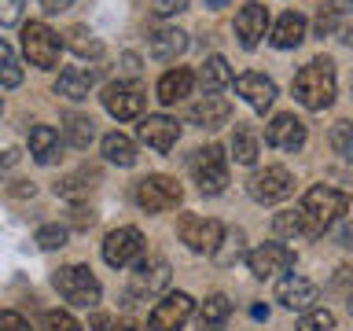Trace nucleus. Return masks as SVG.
Here are the masks:
<instances>
[{
	"label": "nucleus",
	"instance_id": "1",
	"mask_svg": "<svg viewBox=\"0 0 353 331\" xmlns=\"http://www.w3.org/2000/svg\"><path fill=\"white\" fill-rule=\"evenodd\" d=\"M335 63L327 59V55H320V59H309L302 70L294 74V99L302 103L305 110H324L331 107V99H335Z\"/></svg>",
	"mask_w": 353,
	"mask_h": 331
},
{
	"label": "nucleus",
	"instance_id": "2",
	"mask_svg": "<svg viewBox=\"0 0 353 331\" xmlns=\"http://www.w3.org/2000/svg\"><path fill=\"white\" fill-rule=\"evenodd\" d=\"M350 199L331 184H313L302 199V214H305V228L309 236H324V232L335 225V221L346 214Z\"/></svg>",
	"mask_w": 353,
	"mask_h": 331
},
{
	"label": "nucleus",
	"instance_id": "3",
	"mask_svg": "<svg viewBox=\"0 0 353 331\" xmlns=\"http://www.w3.org/2000/svg\"><path fill=\"white\" fill-rule=\"evenodd\" d=\"M132 199H137V206L143 214H165V210H176L181 206V184L173 181V177L165 173H151V177H140L137 188H132Z\"/></svg>",
	"mask_w": 353,
	"mask_h": 331
},
{
	"label": "nucleus",
	"instance_id": "4",
	"mask_svg": "<svg viewBox=\"0 0 353 331\" xmlns=\"http://www.w3.org/2000/svg\"><path fill=\"white\" fill-rule=\"evenodd\" d=\"M55 291H59L70 305H81V309H92L99 302V294H103V287H99V280L92 276V269L88 265H66V269H59L52 276Z\"/></svg>",
	"mask_w": 353,
	"mask_h": 331
},
{
	"label": "nucleus",
	"instance_id": "5",
	"mask_svg": "<svg viewBox=\"0 0 353 331\" xmlns=\"http://www.w3.org/2000/svg\"><path fill=\"white\" fill-rule=\"evenodd\" d=\"M188 170H192L195 184L203 195H221L228 184V162H225V151H221V143H206V148H199L192 154V162H188Z\"/></svg>",
	"mask_w": 353,
	"mask_h": 331
},
{
	"label": "nucleus",
	"instance_id": "6",
	"mask_svg": "<svg viewBox=\"0 0 353 331\" xmlns=\"http://www.w3.org/2000/svg\"><path fill=\"white\" fill-rule=\"evenodd\" d=\"M176 236H181V243H188V250H195V254H217L221 243H225V228H221V221H214V217L181 214Z\"/></svg>",
	"mask_w": 353,
	"mask_h": 331
},
{
	"label": "nucleus",
	"instance_id": "7",
	"mask_svg": "<svg viewBox=\"0 0 353 331\" xmlns=\"http://www.w3.org/2000/svg\"><path fill=\"white\" fill-rule=\"evenodd\" d=\"M22 52H26V59L33 66L52 70L59 63V33L48 30L44 22H26L22 26Z\"/></svg>",
	"mask_w": 353,
	"mask_h": 331
},
{
	"label": "nucleus",
	"instance_id": "8",
	"mask_svg": "<svg viewBox=\"0 0 353 331\" xmlns=\"http://www.w3.org/2000/svg\"><path fill=\"white\" fill-rule=\"evenodd\" d=\"M143 258V236H140V228H114V232H107V239H103V261L110 265V269H129V265H137Z\"/></svg>",
	"mask_w": 353,
	"mask_h": 331
},
{
	"label": "nucleus",
	"instance_id": "9",
	"mask_svg": "<svg viewBox=\"0 0 353 331\" xmlns=\"http://www.w3.org/2000/svg\"><path fill=\"white\" fill-rule=\"evenodd\" d=\"M247 192L254 203H280V199H287L294 192V177L291 170H283V166H265V170H258L247 181Z\"/></svg>",
	"mask_w": 353,
	"mask_h": 331
},
{
	"label": "nucleus",
	"instance_id": "10",
	"mask_svg": "<svg viewBox=\"0 0 353 331\" xmlns=\"http://www.w3.org/2000/svg\"><path fill=\"white\" fill-rule=\"evenodd\" d=\"M195 313V302H192V294H184V291H170L162 298L159 305L151 309V331H181L188 320H192Z\"/></svg>",
	"mask_w": 353,
	"mask_h": 331
},
{
	"label": "nucleus",
	"instance_id": "11",
	"mask_svg": "<svg viewBox=\"0 0 353 331\" xmlns=\"http://www.w3.org/2000/svg\"><path fill=\"white\" fill-rule=\"evenodd\" d=\"M276 302L294 309V313H309V309H316V302H320V287L302 272H287L283 280L276 283Z\"/></svg>",
	"mask_w": 353,
	"mask_h": 331
},
{
	"label": "nucleus",
	"instance_id": "12",
	"mask_svg": "<svg viewBox=\"0 0 353 331\" xmlns=\"http://www.w3.org/2000/svg\"><path fill=\"white\" fill-rule=\"evenodd\" d=\"M247 265L258 280H269V276H280L294 265V250L283 247V243H261L247 254Z\"/></svg>",
	"mask_w": 353,
	"mask_h": 331
},
{
	"label": "nucleus",
	"instance_id": "13",
	"mask_svg": "<svg viewBox=\"0 0 353 331\" xmlns=\"http://www.w3.org/2000/svg\"><path fill=\"white\" fill-rule=\"evenodd\" d=\"M103 107L107 114H114L118 121H129V118H140L143 110V88L137 81H114L103 88Z\"/></svg>",
	"mask_w": 353,
	"mask_h": 331
},
{
	"label": "nucleus",
	"instance_id": "14",
	"mask_svg": "<svg viewBox=\"0 0 353 331\" xmlns=\"http://www.w3.org/2000/svg\"><path fill=\"white\" fill-rule=\"evenodd\" d=\"M170 287V265L162 258H148V261H137V272H132V283H129V298H151Z\"/></svg>",
	"mask_w": 353,
	"mask_h": 331
},
{
	"label": "nucleus",
	"instance_id": "15",
	"mask_svg": "<svg viewBox=\"0 0 353 331\" xmlns=\"http://www.w3.org/2000/svg\"><path fill=\"white\" fill-rule=\"evenodd\" d=\"M140 140L148 143L151 151L165 154V151L176 148V140H181V126H176L170 114H148L140 121Z\"/></svg>",
	"mask_w": 353,
	"mask_h": 331
},
{
	"label": "nucleus",
	"instance_id": "16",
	"mask_svg": "<svg viewBox=\"0 0 353 331\" xmlns=\"http://www.w3.org/2000/svg\"><path fill=\"white\" fill-rule=\"evenodd\" d=\"M305 121L302 118H294V114H276L269 121V129H265V140L272 143V148H280V151H298L305 143Z\"/></svg>",
	"mask_w": 353,
	"mask_h": 331
},
{
	"label": "nucleus",
	"instance_id": "17",
	"mask_svg": "<svg viewBox=\"0 0 353 331\" xmlns=\"http://www.w3.org/2000/svg\"><path fill=\"white\" fill-rule=\"evenodd\" d=\"M269 33V11H265L261 4H247L236 15V37L243 48H258L261 37Z\"/></svg>",
	"mask_w": 353,
	"mask_h": 331
},
{
	"label": "nucleus",
	"instance_id": "18",
	"mask_svg": "<svg viewBox=\"0 0 353 331\" xmlns=\"http://www.w3.org/2000/svg\"><path fill=\"white\" fill-rule=\"evenodd\" d=\"M236 92L247 99V103L254 110H269L272 107V99H276V81L272 77H265V74H239L236 77Z\"/></svg>",
	"mask_w": 353,
	"mask_h": 331
},
{
	"label": "nucleus",
	"instance_id": "19",
	"mask_svg": "<svg viewBox=\"0 0 353 331\" xmlns=\"http://www.w3.org/2000/svg\"><path fill=\"white\" fill-rule=\"evenodd\" d=\"M188 118H192L199 129H221V126H225V121L232 118V107H228V99H225V96L206 92L203 99H199V103H192Z\"/></svg>",
	"mask_w": 353,
	"mask_h": 331
},
{
	"label": "nucleus",
	"instance_id": "20",
	"mask_svg": "<svg viewBox=\"0 0 353 331\" xmlns=\"http://www.w3.org/2000/svg\"><path fill=\"white\" fill-rule=\"evenodd\" d=\"M184 48H188V33L176 30V26H159V30L148 33V52L154 55V59H162V63L184 55Z\"/></svg>",
	"mask_w": 353,
	"mask_h": 331
},
{
	"label": "nucleus",
	"instance_id": "21",
	"mask_svg": "<svg viewBox=\"0 0 353 331\" xmlns=\"http://www.w3.org/2000/svg\"><path fill=\"white\" fill-rule=\"evenodd\" d=\"M96 85V70H88V66H66L59 74V81H55V96H66V99H88Z\"/></svg>",
	"mask_w": 353,
	"mask_h": 331
},
{
	"label": "nucleus",
	"instance_id": "22",
	"mask_svg": "<svg viewBox=\"0 0 353 331\" xmlns=\"http://www.w3.org/2000/svg\"><path fill=\"white\" fill-rule=\"evenodd\" d=\"M195 88V74L188 70V66H176V70H165L159 77V99L162 103H176V99L192 96Z\"/></svg>",
	"mask_w": 353,
	"mask_h": 331
},
{
	"label": "nucleus",
	"instance_id": "23",
	"mask_svg": "<svg viewBox=\"0 0 353 331\" xmlns=\"http://www.w3.org/2000/svg\"><path fill=\"white\" fill-rule=\"evenodd\" d=\"M269 41L276 44V48H298V44L305 41V19L298 15V11H287V15H280V22L272 26Z\"/></svg>",
	"mask_w": 353,
	"mask_h": 331
},
{
	"label": "nucleus",
	"instance_id": "24",
	"mask_svg": "<svg viewBox=\"0 0 353 331\" xmlns=\"http://www.w3.org/2000/svg\"><path fill=\"white\" fill-rule=\"evenodd\" d=\"M30 154L41 166H52L55 159H59V132H55L52 126H33L30 129Z\"/></svg>",
	"mask_w": 353,
	"mask_h": 331
},
{
	"label": "nucleus",
	"instance_id": "25",
	"mask_svg": "<svg viewBox=\"0 0 353 331\" xmlns=\"http://www.w3.org/2000/svg\"><path fill=\"white\" fill-rule=\"evenodd\" d=\"M232 317V302L225 294H210L203 305H199V331H221Z\"/></svg>",
	"mask_w": 353,
	"mask_h": 331
},
{
	"label": "nucleus",
	"instance_id": "26",
	"mask_svg": "<svg viewBox=\"0 0 353 331\" xmlns=\"http://www.w3.org/2000/svg\"><path fill=\"white\" fill-rule=\"evenodd\" d=\"M236 77H232L228 63L221 59V55H210V59L203 63V70H199V85L206 88V92H221V88H228Z\"/></svg>",
	"mask_w": 353,
	"mask_h": 331
},
{
	"label": "nucleus",
	"instance_id": "27",
	"mask_svg": "<svg viewBox=\"0 0 353 331\" xmlns=\"http://www.w3.org/2000/svg\"><path fill=\"white\" fill-rule=\"evenodd\" d=\"M103 159L114 166H132L137 162V143H132L125 132H107L103 137Z\"/></svg>",
	"mask_w": 353,
	"mask_h": 331
},
{
	"label": "nucleus",
	"instance_id": "28",
	"mask_svg": "<svg viewBox=\"0 0 353 331\" xmlns=\"http://www.w3.org/2000/svg\"><path fill=\"white\" fill-rule=\"evenodd\" d=\"M63 121H66V126H63L66 143H70V148H77V151H85L88 143H92V137H96L92 118H85V114H66Z\"/></svg>",
	"mask_w": 353,
	"mask_h": 331
},
{
	"label": "nucleus",
	"instance_id": "29",
	"mask_svg": "<svg viewBox=\"0 0 353 331\" xmlns=\"http://www.w3.org/2000/svg\"><path fill=\"white\" fill-rule=\"evenodd\" d=\"M232 159H236L239 166L258 162V137H254L247 126H236V132H232Z\"/></svg>",
	"mask_w": 353,
	"mask_h": 331
},
{
	"label": "nucleus",
	"instance_id": "30",
	"mask_svg": "<svg viewBox=\"0 0 353 331\" xmlns=\"http://www.w3.org/2000/svg\"><path fill=\"white\" fill-rule=\"evenodd\" d=\"M272 232H276V236H287V239H294V236H309L302 206H298V210H283V214H276Z\"/></svg>",
	"mask_w": 353,
	"mask_h": 331
},
{
	"label": "nucleus",
	"instance_id": "31",
	"mask_svg": "<svg viewBox=\"0 0 353 331\" xmlns=\"http://www.w3.org/2000/svg\"><path fill=\"white\" fill-rule=\"evenodd\" d=\"M0 85L4 88H15L22 85V66H19V55L8 41H0Z\"/></svg>",
	"mask_w": 353,
	"mask_h": 331
},
{
	"label": "nucleus",
	"instance_id": "32",
	"mask_svg": "<svg viewBox=\"0 0 353 331\" xmlns=\"http://www.w3.org/2000/svg\"><path fill=\"white\" fill-rule=\"evenodd\" d=\"M66 37H70L66 44H70V48H74L77 55H81V59H99V55H103V44H99V41L92 37V33L85 30V26H74L70 33H66Z\"/></svg>",
	"mask_w": 353,
	"mask_h": 331
},
{
	"label": "nucleus",
	"instance_id": "33",
	"mask_svg": "<svg viewBox=\"0 0 353 331\" xmlns=\"http://www.w3.org/2000/svg\"><path fill=\"white\" fill-rule=\"evenodd\" d=\"M331 148H335L342 159L353 162V121H335V126H331Z\"/></svg>",
	"mask_w": 353,
	"mask_h": 331
},
{
	"label": "nucleus",
	"instance_id": "34",
	"mask_svg": "<svg viewBox=\"0 0 353 331\" xmlns=\"http://www.w3.org/2000/svg\"><path fill=\"white\" fill-rule=\"evenodd\" d=\"M298 331H335V313L331 309H309Z\"/></svg>",
	"mask_w": 353,
	"mask_h": 331
},
{
	"label": "nucleus",
	"instance_id": "35",
	"mask_svg": "<svg viewBox=\"0 0 353 331\" xmlns=\"http://www.w3.org/2000/svg\"><path fill=\"white\" fill-rule=\"evenodd\" d=\"M33 243H37L41 250H59L66 243V228L63 225H41L37 236H33Z\"/></svg>",
	"mask_w": 353,
	"mask_h": 331
},
{
	"label": "nucleus",
	"instance_id": "36",
	"mask_svg": "<svg viewBox=\"0 0 353 331\" xmlns=\"http://www.w3.org/2000/svg\"><path fill=\"white\" fill-rule=\"evenodd\" d=\"M44 331H81V324L63 309H52V313H44Z\"/></svg>",
	"mask_w": 353,
	"mask_h": 331
},
{
	"label": "nucleus",
	"instance_id": "37",
	"mask_svg": "<svg viewBox=\"0 0 353 331\" xmlns=\"http://www.w3.org/2000/svg\"><path fill=\"white\" fill-rule=\"evenodd\" d=\"M88 188H92V184H81V177L74 173V177H63V181L55 184V195H63V199H81Z\"/></svg>",
	"mask_w": 353,
	"mask_h": 331
},
{
	"label": "nucleus",
	"instance_id": "38",
	"mask_svg": "<svg viewBox=\"0 0 353 331\" xmlns=\"http://www.w3.org/2000/svg\"><path fill=\"white\" fill-rule=\"evenodd\" d=\"M22 8H26V0H0V26H15L22 19Z\"/></svg>",
	"mask_w": 353,
	"mask_h": 331
},
{
	"label": "nucleus",
	"instance_id": "39",
	"mask_svg": "<svg viewBox=\"0 0 353 331\" xmlns=\"http://www.w3.org/2000/svg\"><path fill=\"white\" fill-rule=\"evenodd\" d=\"M184 8H188V0H151V11H154V15H162V19L181 15Z\"/></svg>",
	"mask_w": 353,
	"mask_h": 331
},
{
	"label": "nucleus",
	"instance_id": "40",
	"mask_svg": "<svg viewBox=\"0 0 353 331\" xmlns=\"http://www.w3.org/2000/svg\"><path fill=\"white\" fill-rule=\"evenodd\" d=\"M0 331H30V324H26V320H22L19 313L4 309V313H0Z\"/></svg>",
	"mask_w": 353,
	"mask_h": 331
},
{
	"label": "nucleus",
	"instance_id": "41",
	"mask_svg": "<svg viewBox=\"0 0 353 331\" xmlns=\"http://www.w3.org/2000/svg\"><path fill=\"white\" fill-rule=\"evenodd\" d=\"M335 11H339V8H327V11H320V19H316V33H320V37L335 30Z\"/></svg>",
	"mask_w": 353,
	"mask_h": 331
},
{
	"label": "nucleus",
	"instance_id": "42",
	"mask_svg": "<svg viewBox=\"0 0 353 331\" xmlns=\"http://www.w3.org/2000/svg\"><path fill=\"white\" fill-rule=\"evenodd\" d=\"M92 221H96V214H92V210H85V206H74V228H92Z\"/></svg>",
	"mask_w": 353,
	"mask_h": 331
},
{
	"label": "nucleus",
	"instance_id": "43",
	"mask_svg": "<svg viewBox=\"0 0 353 331\" xmlns=\"http://www.w3.org/2000/svg\"><path fill=\"white\" fill-rule=\"evenodd\" d=\"M114 328H118L114 317H107V313H96L92 317V331H114Z\"/></svg>",
	"mask_w": 353,
	"mask_h": 331
},
{
	"label": "nucleus",
	"instance_id": "44",
	"mask_svg": "<svg viewBox=\"0 0 353 331\" xmlns=\"http://www.w3.org/2000/svg\"><path fill=\"white\" fill-rule=\"evenodd\" d=\"M41 8L48 11V15H59V11L74 8V0H41Z\"/></svg>",
	"mask_w": 353,
	"mask_h": 331
},
{
	"label": "nucleus",
	"instance_id": "45",
	"mask_svg": "<svg viewBox=\"0 0 353 331\" xmlns=\"http://www.w3.org/2000/svg\"><path fill=\"white\" fill-rule=\"evenodd\" d=\"M339 243H342V247H353V225H342L339 228Z\"/></svg>",
	"mask_w": 353,
	"mask_h": 331
},
{
	"label": "nucleus",
	"instance_id": "46",
	"mask_svg": "<svg viewBox=\"0 0 353 331\" xmlns=\"http://www.w3.org/2000/svg\"><path fill=\"white\" fill-rule=\"evenodd\" d=\"M114 331H143V328H140V324H132V320H125V324H118Z\"/></svg>",
	"mask_w": 353,
	"mask_h": 331
},
{
	"label": "nucleus",
	"instance_id": "47",
	"mask_svg": "<svg viewBox=\"0 0 353 331\" xmlns=\"http://www.w3.org/2000/svg\"><path fill=\"white\" fill-rule=\"evenodd\" d=\"M228 0H206V8H225Z\"/></svg>",
	"mask_w": 353,
	"mask_h": 331
},
{
	"label": "nucleus",
	"instance_id": "48",
	"mask_svg": "<svg viewBox=\"0 0 353 331\" xmlns=\"http://www.w3.org/2000/svg\"><path fill=\"white\" fill-rule=\"evenodd\" d=\"M339 8H353V0H339Z\"/></svg>",
	"mask_w": 353,
	"mask_h": 331
},
{
	"label": "nucleus",
	"instance_id": "49",
	"mask_svg": "<svg viewBox=\"0 0 353 331\" xmlns=\"http://www.w3.org/2000/svg\"><path fill=\"white\" fill-rule=\"evenodd\" d=\"M0 110H4V99H0Z\"/></svg>",
	"mask_w": 353,
	"mask_h": 331
},
{
	"label": "nucleus",
	"instance_id": "50",
	"mask_svg": "<svg viewBox=\"0 0 353 331\" xmlns=\"http://www.w3.org/2000/svg\"><path fill=\"white\" fill-rule=\"evenodd\" d=\"M350 309H353V298H350Z\"/></svg>",
	"mask_w": 353,
	"mask_h": 331
}]
</instances>
